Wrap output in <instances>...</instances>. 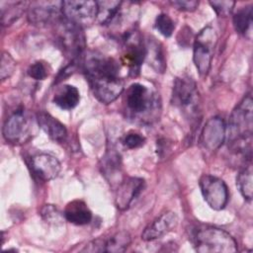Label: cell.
Segmentation results:
<instances>
[{
  "instance_id": "obj_24",
  "label": "cell",
  "mask_w": 253,
  "mask_h": 253,
  "mask_svg": "<svg viewBox=\"0 0 253 253\" xmlns=\"http://www.w3.org/2000/svg\"><path fill=\"white\" fill-rule=\"evenodd\" d=\"M233 27L240 35L251 33L252 27V7L246 6L239 9L233 16Z\"/></svg>"
},
{
  "instance_id": "obj_26",
  "label": "cell",
  "mask_w": 253,
  "mask_h": 253,
  "mask_svg": "<svg viewBox=\"0 0 253 253\" xmlns=\"http://www.w3.org/2000/svg\"><path fill=\"white\" fill-rule=\"evenodd\" d=\"M102 168H103L104 175L107 178L111 177V180H112L114 177H116V175L120 172V169H121L120 155L115 151L107 152L103 158Z\"/></svg>"
},
{
  "instance_id": "obj_18",
  "label": "cell",
  "mask_w": 253,
  "mask_h": 253,
  "mask_svg": "<svg viewBox=\"0 0 253 253\" xmlns=\"http://www.w3.org/2000/svg\"><path fill=\"white\" fill-rule=\"evenodd\" d=\"M37 122L40 127L54 141L62 142L67 136V129L63 124L50 114L41 111L37 114Z\"/></svg>"
},
{
  "instance_id": "obj_10",
  "label": "cell",
  "mask_w": 253,
  "mask_h": 253,
  "mask_svg": "<svg viewBox=\"0 0 253 253\" xmlns=\"http://www.w3.org/2000/svg\"><path fill=\"white\" fill-rule=\"evenodd\" d=\"M59 42L64 52L72 59L74 63L82 57L86 43L82 28L72 25L63 20L59 29Z\"/></svg>"
},
{
  "instance_id": "obj_1",
  "label": "cell",
  "mask_w": 253,
  "mask_h": 253,
  "mask_svg": "<svg viewBox=\"0 0 253 253\" xmlns=\"http://www.w3.org/2000/svg\"><path fill=\"white\" fill-rule=\"evenodd\" d=\"M84 71L90 88L98 101L108 105L124 91V81L119 76V64L110 56L89 53L84 60Z\"/></svg>"
},
{
  "instance_id": "obj_28",
  "label": "cell",
  "mask_w": 253,
  "mask_h": 253,
  "mask_svg": "<svg viewBox=\"0 0 253 253\" xmlns=\"http://www.w3.org/2000/svg\"><path fill=\"white\" fill-rule=\"evenodd\" d=\"M16 62L13 57L8 52H3L1 57V68H0V76L1 80H5L10 77L15 70Z\"/></svg>"
},
{
  "instance_id": "obj_3",
  "label": "cell",
  "mask_w": 253,
  "mask_h": 253,
  "mask_svg": "<svg viewBox=\"0 0 253 253\" xmlns=\"http://www.w3.org/2000/svg\"><path fill=\"white\" fill-rule=\"evenodd\" d=\"M195 250L200 253H233L238 250L237 242L225 230L206 225L194 234Z\"/></svg>"
},
{
  "instance_id": "obj_8",
  "label": "cell",
  "mask_w": 253,
  "mask_h": 253,
  "mask_svg": "<svg viewBox=\"0 0 253 253\" xmlns=\"http://www.w3.org/2000/svg\"><path fill=\"white\" fill-rule=\"evenodd\" d=\"M123 60L131 75L136 76L142 61L145 59V44L137 31H128L123 36Z\"/></svg>"
},
{
  "instance_id": "obj_12",
  "label": "cell",
  "mask_w": 253,
  "mask_h": 253,
  "mask_svg": "<svg viewBox=\"0 0 253 253\" xmlns=\"http://www.w3.org/2000/svg\"><path fill=\"white\" fill-rule=\"evenodd\" d=\"M62 1L32 2L27 9L28 20L37 26H45L56 20L61 14Z\"/></svg>"
},
{
  "instance_id": "obj_14",
  "label": "cell",
  "mask_w": 253,
  "mask_h": 253,
  "mask_svg": "<svg viewBox=\"0 0 253 253\" xmlns=\"http://www.w3.org/2000/svg\"><path fill=\"white\" fill-rule=\"evenodd\" d=\"M226 136V126L219 117L211 118L205 125L202 134V144L211 151L218 149L224 142Z\"/></svg>"
},
{
  "instance_id": "obj_15",
  "label": "cell",
  "mask_w": 253,
  "mask_h": 253,
  "mask_svg": "<svg viewBox=\"0 0 253 253\" xmlns=\"http://www.w3.org/2000/svg\"><path fill=\"white\" fill-rule=\"evenodd\" d=\"M31 167L34 174L42 181L47 182L56 178L61 170L58 159L48 153H37L31 158Z\"/></svg>"
},
{
  "instance_id": "obj_13",
  "label": "cell",
  "mask_w": 253,
  "mask_h": 253,
  "mask_svg": "<svg viewBox=\"0 0 253 253\" xmlns=\"http://www.w3.org/2000/svg\"><path fill=\"white\" fill-rule=\"evenodd\" d=\"M131 242V237L126 231H118L109 237H99L90 241L81 250L83 252H125Z\"/></svg>"
},
{
  "instance_id": "obj_4",
  "label": "cell",
  "mask_w": 253,
  "mask_h": 253,
  "mask_svg": "<svg viewBox=\"0 0 253 253\" xmlns=\"http://www.w3.org/2000/svg\"><path fill=\"white\" fill-rule=\"evenodd\" d=\"M172 103L184 115L194 118L199 115L201 98L196 82L188 76L177 77L172 89Z\"/></svg>"
},
{
  "instance_id": "obj_23",
  "label": "cell",
  "mask_w": 253,
  "mask_h": 253,
  "mask_svg": "<svg viewBox=\"0 0 253 253\" xmlns=\"http://www.w3.org/2000/svg\"><path fill=\"white\" fill-rule=\"evenodd\" d=\"M7 6L1 4V22L2 25L8 26L15 22L21 15L25 12L27 7V3L23 1L18 2H5Z\"/></svg>"
},
{
  "instance_id": "obj_2",
  "label": "cell",
  "mask_w": 253,
  "mask_h": 253,
  "mask_svg": "<svg viewBox=\"0 0 253 253\" xmlns=\"http://www.w3.org/2000/svg\"><path fill=\"white\" fill-rule=\"evenodd\" d=\"M228 146L251 158V141L253 132V100L251 93L247 94L232 111L228 126Z\"/></svg>"
},
{
  "instance_id": "obj_16",
  "label": "cell",
  "mask_w": 253,
  "mask_h": 253,
  "mask_svg": "<svg viewBox=\"0 0 253 253\" xmlns=\"http://www.w3.org/2000/svg\"><path fill=\"white\" fill-rule=\"evenodd\" d=\"M144 188V180L137 177H128L122 181L117 189L115 203L119 210H127Z\"/></svg>"
},
{
  "instance_id": "obj_21",
  "label": "cell",
  "mask_w": 253,
  "mask_h": 253,
  "mask_svg": "<svg viewBox=\"0 0 253 253\" xmlns=\"http://www.w3.org/2000/svg\"><path fill=\"white\" fill-rule=\"evenodd\" d=\"M145 58L156 72H164L166 68L165 57L161 45L154 40H148L145 44Z\"/></svg>"
},
{
  "instance_id": "obj_22",
  "label": "cell",
  "mask_w": 253,
  "mask_h": 253,
  "mask_svg": "<svg viewBox=\"0 0 253 253\" xmlns=\"http://www.w3.org/2000/svg\"><path fill=\"white\" fill-rule=\"evenodd\" d=\"M122 4L121 1H97V21L101 25L111 23L118 15Z\"/></svg>"
},
{
  "instance_id": "obj_7",
  "label": "cell",
  "mask_w": 253,
  "mask_h": 253,
  "mask_svg": "<svg viewBox=\"0 0 253 253\" xmlns=\"http://www.w3.org/2000/svg\"><path fill=\"white\" fill-rule=\"evenodd\" d=\"M97 1L67 0L62 1L63 20L79 28L89 27L97 20Z\"/></svg>"
},
{
  "instance_id": "obj_29",
  "label": "cell",
  "mask_w": 253,
  "mask_h": 253,
  "mask_svg": "<svg viewBox=\"0 0 253 253\" xmlns=\"http://www.w3.org/2000/svg\"><path fill=\"white\" fill-rule=\"evenodd\" d=\"M123 144L128 149H134L142 146L145 143V137L138 132L129 131L122 139Z\"/></svg>"
},
{
  "instance_id": "obj_33",
  "label": "cell",
  "mask_w": 253,
  "mask_h": 253,
  "mask_svg": "<svg viewBox=\"0 0 253 253\" xmlns=\"http://www.w3.org/2000/svg\"><path fill=\"white\" fill-rule=\"evenodd\" d=\"M170 4L180 11L192 12L198 8L199 1H197V0H177V1H171Z\"/></svg>"
},
{
  "instance_id": "obj_11",
  "label": "cell",
  "mask_w": 253,
  "mask_h": 253,
  "mask_svg": "<svg viewBox=\"0 0 253 253\" xmlns=\"http://www.w3.org/2000/svg\"><path fill=\"white\" fill-rule=\"evenodd\" d=\"M31 121L24 109L15 111L5 122L3 126V136L6 141L14 144H20L31 137Z\"/></svg>"
},
{
  "instance_id": "obj_31",
  "label": "cell",
  "mask_w": 253,
  "mask_h": 253,
  "mask_svg": "<svg viewBox=\"0 0 253 253\" xmlns=\"http://www.w3.org/2000/svg\"><path fill=\"white\" fill-rule=\"evenodd\" d=\"M28 75L36 80H43L48 75L46 65L42 61L34 62L28 68Z\"/></svg>"
},
{
  "instance_id": "obj_19",
  "label": "cell",
  "mask_w": 253,
  "mask_h": 253,
  "mask_svg": "<svg viewBox=\"0 0 253 253\" xmlns=\"http://www.w3.org/2000/svg\"><path fill=\"white\" fill-rule=\"evenodd\" d=\"M64 217L76 225L88 224L92 220V212L81 200H74L67 204L64 210Z\"/></svg>"
},
{
  "instance_id": "obj_20",
  "label": "cell",
  "mask_w": 253,
  "mask_h": 253,
  "mask_svg": "<svg viewBox=\"0 0 253 253\" xmlns=\"http://www.w3.org/2000/svg\"><path fill=\"white\" fill-rule=\"evenodd\" d=\"M80 101V93L75 86L64 85L54 94L53 103L62 110L75 108Z\"/></svg>"
},
{
  "instance_id": "obj_9",
  "label": "cell",
  "mask_w": 253,
  "mask_h": 253,
  "mask_svg": "<svg viewBox=\"0 0 253 253\" xmlns=\"http://www.w3.org/2000/svg\"><path fill=\"white\" fill-rule=\"evenodd\" d=\"M199 185L207 204L214 211L222 210L228 201V189L219 178L205 174L200 178Z\"/></svg>"
},
{
  "instance_id": "obj_27",
  "label": "cell",
  "mask_w": 253,
  "mask_h": 253,
  "mask_svg": "<svg viewBox=\"0 0 253 253\" xmlns=\"http://www.w3.org/2000/svg\"><path fill=\"white\" fill-rule=\"evenodd\" d=\"M155 28L162 36L168 38L173 34L175 25L173 20L167 14L161 13L156 17Z\"/></svg>"
},
{
  "instance_id": "obj_30",
  "label": "cell",
  "mask_w": 253,
  "mask_h": 253,
  "mask_svg": "<svg viewBox=\"0 0 253 253\" xmlns=\"http://www.w3.org/2000/svg\"><path fill=\"white\" fill-rule=\"evenodd\" d=\"M209 3L219 17H227L235 5L234 1H210Z\"/></svg>"
},
{
  "instance_id": "obj_17",
  "label": "cell",
  "mask_w": 253,
  "mask_h": 253,
  "mask_svg": "<svg viewBox=\"0 0 253 253\" xmlns=\"http://www.w3.org/2000/svg\"><path fill=\"white\" fill-rule=\"evenodd\" d=\"M178 224V216L174 211H166L151 221L143 230L141 238L152 241L173 230Z\"/></svg>"
},
{
  "instance_id": "obj_5",
  "label": "cell",
  "mask_w": 253,
  "mask_h": 253,
  "mask_svg": "<svg viewBox=\"0 0 253 253\" xmlns=\"http://www.w3.org/2000/svg\"><path fill=\"white\" fill-rule=\"evenodd\" d=\"M217 42V35L213 28L208 26L200 31L196 36L193 47V61L199 74L202 77L208 75L214 48Z\"/></svg>"
},
{
  "instance_id": "obj_25",
  "label": "cell",
  "mask_w": 253,
  "mask_h": 253,
  "mask_svg": "<svg viewBox=\"0 0 253 253\" xmlns=\"http://www.w3.org/2000/svg\"><path fill=\"white\" fill-rule=\"evenodd\" d=\"M252 182H253L252 166L249 163L239 172L236 178V184L238 186L239 192L242 195V197L247 201L252 200V193H253Z\"/></svg>"
},
{
  "instance_id": "obj_6",
  "label": "cell",
  "mask_w": 253,
  "mask_h": 253,
  "mask_svg": "<svg viewBox=\"0 0 253 253\" xmlns=\"http://www.w3.org/2000/svg\"><path fill=\"white\" fill-rule=\"evenodd\" d=\"M157 103L153 93L140 83L131 84L126 92L125 104L128 114L134 119L145 120Z\"/></svg>"
},
{
  "instance_id": "obj_32",
  "label": "cell",
  "mask_w": 253,
  "mask_h": 253,
  "mask_svg": "<svg viewBox=\"0 0 253 253\" xmlns=\"http://www.w3.org/2000/svg\"><path fill=\"white\" fill-rule=\"evenodd\" d=\"M41 213L42 218L48 222H56V221H60L61 219L60 212L53 205H45L42 209Z\"/></svg>"
}]
</instances>
